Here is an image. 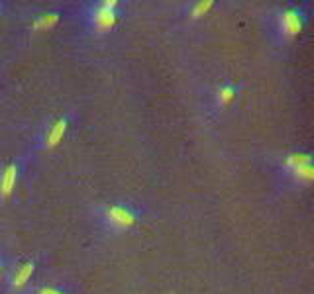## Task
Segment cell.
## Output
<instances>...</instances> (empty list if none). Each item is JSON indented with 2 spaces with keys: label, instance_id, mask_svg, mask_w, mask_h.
<instances>
[{
  "label": "cell",
  "instance_id": "cell-8",
  "mask_svg": "<svg viewBox=\"0 0 314 294\" xmlns=\"http://www.w3.org/2000/svg\"><path fill=\"white\" fill-rule=\"evenodd\" d=\"M33 271H35V263L33 261L20 263L16 269L12 271V275H10V286H12L14 290L24 288V286H26V282L32 278Z\"/></svg>",
  "mask_w": 314,
  "mask_h": 294
},
{
  "label": "cell",
  "instance_id": "cell-9",
  "mask_svg": "<svg viewBox=\"0 0 314 294\" xmlns=\"http://www.w3.org/2000/svg\"><path fill=\"white\" fill-rule=\"evenodd\" d=\"M238 94V86L234 82H224V84H218L214 90V104L218 108H224L228 106L232 100Z\"/></svg>",
  "mask_w": 314,
  "mask_h": 294
},
{
  "label": "cell",
  "instance_id": "cell-4",
  "mask_svg": "<svg viewBox=\"0 0 314 294\" xmlns=\"http://www.w3.org/2000/svg\"><path fill=\"white\" fill-rule=\"evenodd\" d=\"M86 22L97 32H108V30L114 28L116 22H118V10H108V8L100 6V4L91 6L86 10Z\"/></svg>",
  "mask_w": 314,
  "mask_h": 294
},
{
  "label": "cell",
  "instance_id": "cell-10",
  "mask_svg": "<svg viewBox=\"0 0 314 294\" xmlns=\"http://www.w3.org/2000/svg\"><path fill=\"white\" fill-rule=\"evenodd\" d=\"M59 18H61L59 12H43V14H39L33 20L32 28L33 30H50L59 22Z\"/></svg>",
  "mask_w": 314,
  "mask_h": 294
},
{
  "label": "cell",
  "instance_id": "cell-13",
  "mask_svg": "<svg viewBox=\"0 0 314 294\" xmlns=\"http://www.w3.org/2000/svg\"><path fill=\"white\" fill-rule=\"evenodd\" d=\"M0 275H2V261H0Z\"/></svg>",
  "mask_w": 314,
  "mask_h": 294
},
{
  "label": "cell",
  "instance_id": "cell-12",
  "mask_svg": "<svg viewBox=\"0 0 314 294\" xmlns=\"http://www.w3.org/2000/svg\"><path fill=\"white\" fill-rule=\"evenodd\" d=\"M35 294H67L65 290H61V288H57V286H41V288H37Z\"/></svg>",
  "mask_w": 314,
  "mask_h": 294
},
{
  "label": "cell",
  "instance_id": "cell-6",
  "mask_svg": "<svg viewBox=\"0 0 314 294\" xmlns=\"http://www.w3.org/2000/svg\"><path fill=\"white\" fill-rule=\"evenodd\" d=\"M67 128H69V118H67V116L57 118L50 128H48V131L43 133V143H41V147H43V149H53V147L59 145L61 139L65 137Z\"/></svg>",
  "mask_w": 314,
  "mask_h": 294
},
{
  "label": "cell",
  "instance_id": "cell-1",
  "mask_svg": "<svg viewBox=\"0 0 314 294\" xmlns=\"http://www.w3.org/2000/svg\"><path fill=\"white\" fill-rule=\"evenodd\" d=\"M308 24V12L302 6H291V8H281L273 18V35L275 41L285 47L295 41L302 30Z\"/></svg>",
  "mask_w": 314,
  "mask_h": 294
},
{
  "label": "cell",
  "instance_id": "cell-5",
  "mask_svg": "<svg viewBox=\"0 0 314 294\" xmlns=\"http://www.w3.org/2000/svg\"><path fill=\"white\" fill-rule=\"evenodd\" d=\"M279 182L283 184V188H291V190H300V188L310 186V184H314V163L287 175Z\"/></svg>",
  "mask_w": 314,
  "mask_h": 294
},
{
  "label": "cell",
  "instance_id": "cell-7",
  "mask_svg": "<svg viewBox=\"0 0 314 294\" xmlns=\"http://www.w3.org/2000/svg\"><path fill=\"white\" fill-rule=\"evenodd\" d=\"M18 169L16 163L6 165L2 171H0V198H8V196L14 192V186L18 182Z\"/></svg>",
  "mask_w": 314,
  "mask_h": 294
},
{
  "label": "cell",
  "instance_id": "cell-3",
  "mask_svg": "<svg viewBox=\"0 0 314 294\" xmlns=\"http://www.w3.org/2000/svg\"><path fill=\"white\" fill-rule=\"evenodd\" d=\"M314 163V153L312 151H293L283 155L281 159L277 161V180L285 179L287 175L295 173L302 167H308Z\"/></svg>",
  "mask_w": 314,
  "mask_h": 294
},
{
  "label": "cell",
  "instance_id": "cell-11",
  "mask_svg": "<svg viewBox=\"0 0 314 294\" xmlns=\"http://www.w3.org/2000/svg\"><path fill=\"white\" fill-rule=\"evenodd\" d=\"M214 6H216L214 0H200V2H195V4L189 8V18H191V20H199V18L206 16Z\"/></svg>",
  "mask_w": 314,
  "mask_h": 294
},
{
  "label": "cell",
  "instance_id": "cell-2",
  "mask_svg": "<svg viewBox=\"0 0 314 294\" xmlns=\"http://www.w3.org/2000/svg\"><path fill=\"white\" fill-rule=\"evenodd\" d=\"M102 222L106 228L112 229H128L132 228L133 224L138 222V210L130 206V204H110V206H104L102 208Z\"/></svg>",
  "mask_w": 314,
  "mask_h": 294
}]
</instances>
